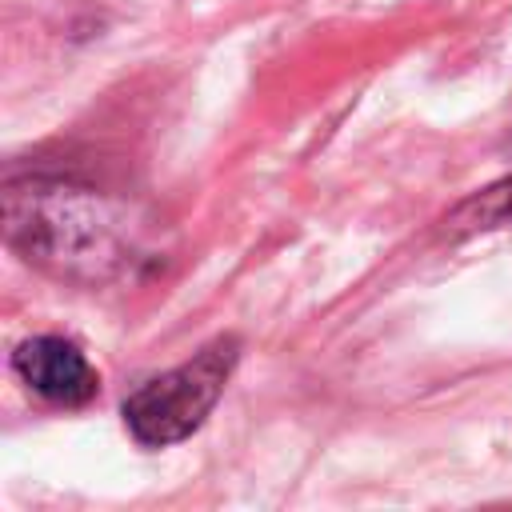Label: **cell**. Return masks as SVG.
I'll return each instance as SVG.
<instances>
[{
    "instance_id": "3957f363",
    "label": "cell",
    "mask_w": 512,
    "mask_h": 512,
    "mask_svg": "<svg viewBox=\"0 0 512 512\" xmlns=\"http://www.w3.org/2000/svg\"><path fill=\"white\" fill-rule=\"evenodd\" d=\"M12 368L36 396L64 404V408L88 404L100 388V376L88 364V356L64 336H32V340L16 344Z\"/></svg>"
},
{
    "instance_id": "7a4b0ae2",
    "label": "cell",
    "mask_w": 512,
    "mask_h": 512,
    "mask_svg": "<svg viewBox=\"0 0 512 512\" xmlns=\"http://www.w3.org/2000/svg\"><path fill=\"white\" fill-rule=\"evenodd\" d=\"M236 356H240V340L220 336V340L204 344L180 368L140 384L124 400L128 432L148 448H164V444L192 436L204 424V416L216 408V400L224 396V384L236 368Z\"/></svg>"
},
{
    "instance_id": "5b68a950",
    "label": "cell",
    "mask_w": 512,
    "mask_h": 512,
    "mask_svg": "<svg viewBox=\"0 0 512 512\" xmlns=\"http://www.w3.org/2000/svg\"><path fill=\"white\" fill-rule=\"evenodd\" d=\"M508 152H512V144H508Z\"/></svg>"
},
{
    "instance_id": "6da1fadb",
    "label": "cell",
    "mask_w": 512,
    "mask_h": 512,
    "mask_svg": "<svg viewBox=\"0 0 512 512\" xmlns=\"http://www.w3.org/2000/svg\"><path fill=\"white\" fill-rule=\"evenodd\" d=\"M4 232L28 264L100 284L136 260V228L108 196L64 180H12L4 188Z\"/></svg>"
},
{
    "instance_id": "277c9868",
    "label": "cell",
    "mask_w": 512,
    "mask_h": 512,
    "mask_svg": "<svg viewBox=\"0 0 512 512\" xmlns=\"http://www.w3.org/2000/svg\"><path fill=\"white\" fill-rule=\"evenodd\" d=\"M504 224H512V180H504V184H496V188H488V192L464 200V204L444 220V228H448L452 236L488 232V228H504Z\"/></svg>"
}]
</instances>
